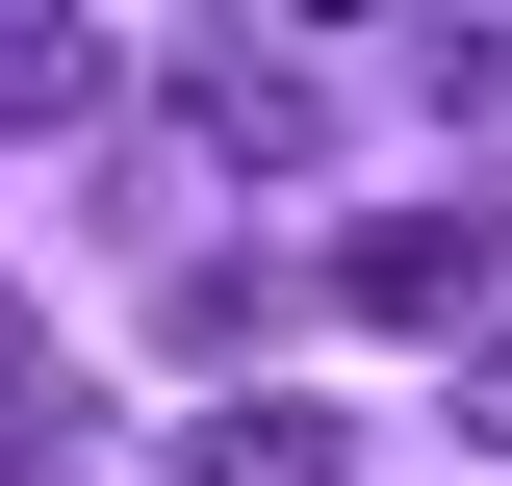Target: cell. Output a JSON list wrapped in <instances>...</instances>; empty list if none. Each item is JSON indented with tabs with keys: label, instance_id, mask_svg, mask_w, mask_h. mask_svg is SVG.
Segmentation results:
<instances>
[{
	"label": "cell",
	"instance_id": "cell-1",
	"mask_svg": "<svg viewBox=\"0 0 512 486\" xmlns=\"http://www.w3.org/2000/svg\"><path fill=\"white\" fill-rule=\"evenodd\" d=\"M154 103H180L231 180H308V154H333V52H282V26H180V52H154Z\"/></svg>",
	"mask_w": 512,
	"mask_h": 486
},
{
	"label": "cell",
	"instance_id": "cell-2",
	"mask_svg": "<svg viewBox=\"0 0 512 486\" xmlns=\"http://www.w3.org/2000/svg\"><path fill=\"white\" fill-rule=\"evenodd\" d=\"M333 307H359V333H461V307H487V205H359V231H333Z\"/></svg>",
	"mask_w": 512,
	"mask_h": 486
},
{
	"label": "cell",
	"instance_id": "cell-3",
	"mask_svg": "<svg viewBox=\"0 0 512 486\" xmlns=\"http://www.w3.org/2000/svg\"><path fill=\"white\" fill-rule=\"evenodd\" d=\"M180 486H359V435H333L308 384H231V410L180 435Z\"/></svg>",
	"mask_w": 512,
	"mask_h": 486
},
{
	"label": "cell",
	"instance_id": "cell-4",
	"mask_svg": "<svg viewBox=\"0 0 512 486\" xmlns=\"http://www.w3.org/2000/svg\"><path fill=\"white\" fill-rule=\"evenodd\" d=\"M103 77H128L103 26H0V154H26V128H103Z\"/></svg>",
	"mask_w": 512,
	"mask_h": 486
},
{
	"label": "cell",
	"instance_id": "cell-5",
	"mask_svg": "<svg viewBox=\"0 0 512 486\" xmlns=\"http://www.w3.org/2000/svg\"><path fill=\"white\" fill-rule=\"evenodd\" d=\"M410 77H436V103H487V128H512V26H410Z\"/></svg>",
	"mask_w": 512,
	"mask_h": 486
},
{
	"label": "cell",
	"instance_id": "cell-6",
	"mask_svg": "<svg viewBox=\"0 0 512 486\" xmlns=\"http://www.w3.org/2000/svg\"><path fill=\"white\" fill-rule=\"evenodd\" d=\"M461 435H487V461H512V333H487V359H461Z\"/></svg>",
	"mask_w": 512,
	"mask_h": 486
},
{
	"label": "cell",
	"instance_id": "cell-7",
	"mask_svg": "<svg viewBox=\"0 0 512 486\" xmlns=\"http://www.w3.org/2000/svg\"><path fill=\"white\" fill-rule=\"evenodd\" d=\"M0 384H52V333H26V282H0Z\"/></svg>",
	"mask_w": 512,
	"mask_h": 486
}]
</instances>
